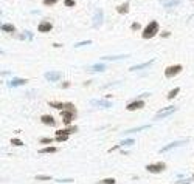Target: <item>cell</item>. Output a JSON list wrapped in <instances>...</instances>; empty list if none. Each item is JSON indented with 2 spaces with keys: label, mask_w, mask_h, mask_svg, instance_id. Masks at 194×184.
Segmentation results:
<instances>
[{
  "label": "cell",
  "mask_w": 194,
  "mask_h": 184,
  "mask_svg": "<svg viewBox=\"0 0 194 184\" xmlns=\"http://www.w3.org/2000/svg\"><path fill=\"white\" fill-rule=\"evenodd\" d=\"M26 79H20V77H16V79H13L10 84H8V87L10 88H14V87H19V85H23V84H26Z\"/></svg>",
  "instance_id": "5bb4252c"
},
{
  "label": "cell",
  "mask_w": 194,
  "mask_h": 184,
  "mask_svg": "<svg viewBox=\"0 0 194 184\" xmlns=\"http://www.w3.org/2000/svg\"><path fill=\"white\" fill-rule=\"evenodd\" d=\"M192 178H194V175H192Z\"/></svg>",
  "instance_id": "f35d334b"
},
{
  "label": "cell",
  "mask_w": 194,
  "mask_h": 184,
  "mask_svg": "<svg viewBox=\"0 0 194 184\" xmlns=\"http://www.w3.org/2000/svg\"><path fill=\"white\" fill-rule=\"evenodd\" d=\"M186 142H188V139H182V141H174V142H169L168 145L162 147V149H160V153H165V152H168V150L174 149V147H177V145H185Z\"/></svg>",
  "instance_id": "ba28073f"
},
{
  "label": "cell",
  "mask_w": 194,
  "mask_h": 184,
  "mask_svg": "<svg viewBox=\"0 0 194 184\" xmlns=\"http://www.w3.org/2000/svg\"><path fill=\"white\" fill-rule=\"evenodd\" d=\"M41 121H42L44 124H47V125H51V127L56 125V121H54V118H53L51 115H44V116L41 118Z\"/></svg>",
  "instance_id": "7c38bea8"
},
{
  "label": "cell",
  "mask_w": 194,
  "mask_h": 184,
  "mask_svg": "<svg viewBox=\"0 0 194 184\" xmlns=\"http://www.w3.org/2000/svg\"><path fill=\"white\" fill-rule=\"evenodd\" d=\"M90 43H92V40H82V42L75 43V47H76V48H79V47H84V45H90Z\"/></svg>",
  "instance_id": "83f0119b"
},
{
  "label": "cell",
  "mask_w": 194,
  "mask_h": 184,
  "mask_svg": "<svg viewBox=\"0 0 194 184\" xmlns=\"http://www.w3.org/2000/svg\"><path fill=\"white\" fill-rule=\"evenodd\" d=\"M90 104L93 105V107H104V108H110V107H112V102H109V101H106V99L104 101H96V99L93 101V99H92Z\"/></svg>",
  "instance_id": "30bf717a"
},
{
  "label": "cell",
  "mask_w": 194,
  "mask_h": 184,
  "mask_svg": "<svg viewBox=\"0 0 194 184\" xmlns=\"http://www.w3.org/2000/svg\"><path fill=\"white\" fill-rule=\"evenodd\" d=\"M127 10H129V2H124L123 5L117 6V11H118V14H126V13H127Z\"/></svg>",
  "instance_id": "d6986e66"
},
{
  "label": "cell",
  "mask_w": 194,
  "mask_h": 184,
  "mask_svg": "<svg viewBox=\"0 0 194 184\" xmlns=\"http://www.w3.org/2000/svg\"><path fill=\"white\" fill-rule=\"evenodd\" d=\"M159 33V23H157L155 20H152V22H149L147 23V26L143 30V39H151V37H154V36Z\"/></svg>",
  "instance_id": "6da1fadb"
},
{
  "label": "cell",
  "mask_w": 194,
  "mask_h": 184,
  "mask_svg": "<svg viewBox=\"0 0 194 184\" xmlns=\"http://www.w3.org/2000/svg\"><path fill=\"white\" fill-rule=\"evenodd\" d=\"M182 184H189V183H182Z\"/></svg>",
  "instance_id": "74e56055"
},
{
  "label": "cell",
  "mask_w": 194,
  "mask_h": 184,
  "mask_svg": "<svg viewBox=\"0 0 194 184\" xmlns=\"http://www.w3.org/2000/svg\"><path fill=\"white\" fill-rule=\"evenodd\" d=\"M180 3V0H172V2H168V3H165V6L166 8H168V10H169V8H174V6H177Z\"/></svg>",
  "instance_id": "484cf974"
},
{
  "label": "cell",
  "mask_w": 194,
  "mask_h": 184,
  "mask_svg": "<svg viewBox=\"0 0 194 184\" xmlns=\"http://www.w3.org/2000/svg\"><path fill=\"white\" fill-rule=\"evenodd\" d=\"M11 144H13V145H17V147L23 145V142H22L20 139H17V138H13V139H11Z\"/></svg>",
  "instance_id": "f1b7e54d"
},
{
  "label": "cell",
  "mask_w": 194,
  "mask_h": 184,
  "mask_svg": "<svg viewBox=\"0 0 194 184\" xmlns=\"http://www.w3.org/2000/svg\"><path fill=\"white\" fill-rule=\"evenodd\" d=\"M143 107H144L143 99H135V101H132V102H129L126 105V110H129V112H135V110H140Z\"/></svg>",
  "instance_id": "277c9868"
},
{
  "label": "cell",
  "mask_w": 194,
  "mask_h": 184,
  "mask_svg": "<svg viewBox=\"0 0 194 184\" xmlns=\"http://www.w3.org/2000/svg\"><path fill=\"white\" fill-rule=\"evenodd\" d=\"M115 178H104V180H101L98 184H115Z\"/></svg>",
  "instance_id": "cb8c5ba5"
},
{
  "label": "cell",
  "mask_w": 194,
  "mask_h": 184,
  "mask_svg": "<svg viewBox=\"0 0 194 184\" xmlns=\"http://www.w3.org/2000/svg\"><path fill=\"white\" fill-rule=\"evenodd\" d=\"M56 181H58V183H71L73 180H71V178H68V180H56Z\"/></svg>",
  "instance_id": "836d02e7"
},
{
  "label": "cell",
  "mask_w": 194,
  "mask_h": 184,
  "mask_svg": "<svg viewBox=\"0 0 194 184\" xmlns=\"http://www.w3.org/2000/svg\"><path fill=\"white\" fill-rule=\"evenodd\" d=\"M45 79L50 80V82H56V80L61 79V73H58V71H47V73H45Z\"/></svg>",
  "instance_id": "9c48e42d"
},
{
  "label": "cell",
  "mask_w": 194,
  "mask_h": 184,
  "mask_svg": "<svg viewBox=\"0 0 194 184\" xmlns=\"http://www.w3.org/2000/svg\"><path fill=\"white\" fill-rule=\"evenodd\" d=\"M73 132H78V127H67V128H64V130H58L56 132V136H68L70 133H73Z\"/></svg>",
  "instance_id": "8fae6325"
},
{
  "label": "cell",
  "mask_w": 194,
  "mask_h": 184,
  "mask_svg": "<svg viewBox=\"0 0 194 184\" xmlns=\"http://www.w3.org/2000/svg\"><path fill=\"white\" fill-rule=\"evenodd\" d=\"M68 139V136H56V141L58 142H64V141H67Z\"/></svg>",
  "instance_id": "1f68e13d"
},
{
  "label": "cell",
  "mask_w": 194,
  "mask_h": 184,
  "mask_svg": "<svg viewBox=\"0 0 194 184\" xmlns=\"http://www.w3.org/2000/svg\"><path fill=\"white\" fill-rule=\"evenodd\" d=\"M58 0H44V5H47V6H51V5H54Z\"/></svg>",
  "instance_id": "4dcf8cb0"
},
{
  "label": "cell",
  "mask_w": 194,
  "mask_h": 184,
  "mask_svg": "<svg viewBox=\"0 0 194 184\" xmlns=\"http://www.w3.org/2000/svg\"><path fill=\"white\" fill-rule=\"evenodd\" d=\"M54 152H58V147L56 145H51V147H45V149H41L39 153L44 155V153H54Z\"/></svg>",
  "instance_id": "ffe728a7"
},
{
  "label": "cell",
  "mask_w": 194,
  "mask_h": 184,
  "mask_svg": "<svg viewBox=\"0 0 194 184\" xmlns=\"http://www.w3.org/2000/svg\"><path fill=\"white\" fill-rule=\"evenodd\" d=\"M38 30H39L41 33H48V31L53 30V25H51L50 22H42V23H39Z\"/></svg>",
  "instance_id": "4fadbf2b"
},
{
  "label": "cell",
  "mask_w": 194,
  "mask_h": 184,
  "mask_svg": "<svg viewBox=\"0 0 194 184\" xmlns=\"http://www.w3.org/2000/svg\"><path fill=\"white\" fill-rule=\"evenodd\" d=\"M166 169V164L165 162H155V164H147L146 165V170L151 172V173H160Z\"/></svg>",
  "instance_id": "3957f363"
},
{
  "label": "cell",
  "mask_w": 194,
  "mask_h": 184,
  "mask_svg": "<svg viewBox=\"0 0 194 184\" xmlns=\"http://www.w3.org/2000/svg\"><path fill=\"white\" fill-rule=\"evenodd\" d=\"M19 39H30V40H33V34L30 31H25L22 36H19Z\"/></svg>",
  "instance_id": "4316f807"
},
{
  "label": "cell",
  "mask_w": 194,
  "mask_h": 184,
  "mask_svg": "<svg viewBox=\"0 0 194 184\" xmlns=\"http://www.w3.org/2000/svg\"><path fill=\"white\" fill-rule=\"evenodd\" d=\"M103 22H104L103 10H96V11H95V14H93V26H95V28H99Z\"/></svg>",
  "instance_id": "8992f818"
},
{
  "label": "cell",
  "mask_w": 194,
  "mask_h": 184,
  "mask_svg": "<svg viewBox=\"0 0 194 184\" xmlns=\"http://www.w3.org/2000/svg\"><path fill=\"white\" fill-rule=\"evenodd\" d=\"M65 6H75V0H64Z\"/></svg>",
  "instance_id": "d6a6232c"
},
{
  "label": "cell",
  "mask_w": 194,
  "mask_h": 184,
  "mask_svg": "<svg viewBox=\"0 0 194 184\" xmlns=\"http://www.w3.org/2000/svg\"><path fill=\"white\" fill-rule=\"evenodd\" d=\"M104 63H95V65H92V67H89V70L92 71V73H99V71H104Z\"/></svg>",
  "instance_id": "2e32d148"
},
{
  "label": "cell",
  "mask_w": 194,
  "mask_h": 184,
  "mask_svg": "<svg viewBox=\"0 0 194 184\" xmlns=\"http://www.w3.org/2000/svg\"><path fill=\"white\" fill-rule=\"evenodd\" d=\"M126 57H129L127 54H120V56H103L101 59L103 60H118V59H126Z\"/></svg>",
  "instance_id": "ac0fdd59"
},
{
  "label": "cell",
  "mask_w": 194,
  "mask_h": 184,
  "mask_svg": "<svg viewBox=\"0 0 194 184\" xmlns=\"http://www.w3.org/2000/svg\"><path fill=\"white\" fill-rule=\"evenodd\" d=\"M36 180H38V181H50L51 177H50V175H38Z\"/></svg>",
  "instance_id": "d4e9b609"
},
{
  "label": "cell",
  "mask_w": 194,
  "mask_h": 184,
  "mask_svg": "<svg viewBox=\"0 0 194 184\" xmlns=\"http://www.w3.org/2000/svg\"><path fill=\"white\" fill-rule=\"evenodd\" d=\"M76 116V112H70V110H64V112L61 113V118H62V122L65 124L67 127L71 124V121L75 119Z\"/></svg>",
  "instance_id": "7a4b0ae2"
},
{
  "label": "cell",
  "mask_w": 194,
  "mask_h": 184,
  "mask_svg": "<svg viewBox=\"0 0 194 184\" xmlns=\"http://www.w3.org/2000/svg\"><path fill=\"white\" fill-rule=\"evenodd\" d=\"M182 71V65H171L165 70V76L166 77H174L175 74H179Z\"/></svg>",
  "instance_id": "5b68a950"
},
{
  "label": "cell",
  "mask_w": 194,
  "mask_h": 184,
  "mask_svg": "<svg viewBox=\"0 0 194 184\" xmlns=\"http://www.w3.org/2000/svg\"><path fill=\"white\" fill-rule=\"evenodd\" d=\"M135 141L132 139V138H127V139H124V141H121L120 142V147H127V145H132Z\"/></svg>",
  "instance_id": "603a6c76"
},
{
  "label": "cell",
  "mask_w": 194,
  "mask_h": 184,
  "mask_svg": "<svg viewBox=\"0 0 194 184\" xmlns=\"http://www.w3.org/2000/svg\"><path fill=\"white\" fill-rule=\"evenodd\" d=\"M152 62H154V59H149V60H147V62H144V63H138V65H135V67H131V71L147 68V67H151V65H152Z\"/></svg>",
  "instance_id": "9a60e30c"
},
{
  "label": "cell",
  "mask_w": 194,
  "mask_h": 184,
  "mask_svg": "<svg viewBox=\"0 0 194 184\" xmlns=\"http://www.w3.org/2000/svg\"><path fill=\"white\" fill-rule=\"evenodd\" d=\"M151 128V125H141V127H135V128H131V130H126L124 135H129V133H135V132H143V130H147Z\"/></svg>",
  "instance_id": "e0dca14e"
},
{
  "label": "cell",
  "mask_w": 194,
  "mask_h": 184,
  "mask_svg": "<svg viewBox=\"0 0 194 184\" xmlns=\"http://www.w3.org/2000/svg\"><path fill=\"white\" fill-rule=\"evenodd\" d=\"M175 110H177V108L172 107V105H171V107H168V108H165V110H160V112L155 115V118H154V119H163V118H166V116L172 115V113L175 112Z\"/></svg>",
  "instance_id": "52a82bcc"
},
{
  "label": "cell",
  "mask_w": 194,
  "mask_h": 184,
  "mask_svg": "<svg viewBox=\"0 0 194 184\" xmlns=\"http://www.w3.org/2000/svg\"><path fill=\"white\" fill-rule=\"evenodd\" d=\"M50 142H53L51 138H41V144H50Z\"/></svg>",
  "instance_id": "f546056e"
},
{
  "label": "cell",
  "mask_w": 194,
  "mask_h": 184,
  "mask_svg": "<svg viewBox=\"0 0 194 184\" xmlns=\"http://www.w3.org/2000/svg\"><path fill=\"white\" fill-rule=\"evenodd\" d=\"M138 28H140V25H138V23H134L132 25V30H138Z\"/></svg>",
  "instance_id": "d590c367"
},
{
  "label": "cell",
  "mask_w": 194,
  "mask_h": 184,
  "mask_svg": "<svg viewBox=\"0 0 194 184\" xmlns=\"http://www.w3.org/2000/svg\"><path fill=\"white\" fill-rule=\"evenodd\" d=\"M70 84H68V82H64V84H62V88H67Z\"/></svg>",
  "instance_id": "8d00e7d4"
},
{
  "label": "cell",
  "mask_w": 194,
  "mask_h": 184,
  "mask_svg": "<svg viewBox=\"0 0 194 184\" xmlns=\"http://www.w3.org/2000/svg\"><path fill=\"white\" fill-rule=\"evenodd\" d=\"M179 91H180V88H179V87H175V88H172V90L169 91V93H168V99H174L175 96L179 95Z\"/></svg>",
  "instance_id": "44dd1931"
},
{
  "label": "cell",
  "mask_w": 194,
  "mask_h": 184,
  "mask_svg": "<svg viewBox=\"0 0 194 184\" xmlns=\"http://www.w3.org/2000/svg\"><path fill=\"white\" fill-rule=\"evenodd\" d=\"M2 31H5V33H14L16 28H14V25H10V23H8V25H3V26H2Z\"/></svg>",
  "instance_id": "7402d4cb"
},
{
  "label": "cell",
  "mask_w": 194,
  "mask_h": 184,
  "mask_svg": "<svg viewBox=\"0 0 194 184\" xmlns=\"http://www.w3.org/2000/svg\"><path fill=\"white\" fill-rule=\"evenodd\" d=\"M169 34H171V33H168V31H163V33H162V37H168Z\"/></svg>",
  "instance_id": "e575fe53"
}]
</instances>
